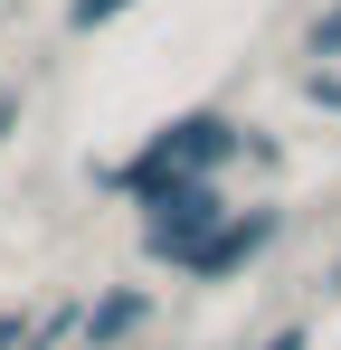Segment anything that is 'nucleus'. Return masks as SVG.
<instances>
[{
    "label": "nucleus",
    "instance_id": "nucleus-8",
    "mask_svg": "<svg viewBox=\"0 0 341 350\" xmlns=\"http://www.w3.org/2000/svg\"><path fill=\"white\" fill-rule=\"evenodd\" d=\"M266 350H303V332H284V341H266Z\"/></svg>",
    "mask_w": 341,
    "mask_h": 350
},
{
    "label": "nucleus",
    "instance_id": "nucleus-3",
    "mask_svg": "<svg viewBox=\"0 0 341 350\" xmlns=\"http://www.w3.org/2000/svg\"><path fill=\"white\" fill-rule=\"evenodd\" d=\"M275 228H284L275 208H256V218H218V228L199 237V246H190L180 265H190V275H227V265H247V256H256V246H266Z\"/></svg>",
    "mask_w": 341,
    "mask_h": 350
},
{
    "label": "nucleus",
    "instance_id": "nucleus-1",
    "mask_svg": "<svg viewBox=\"0 0 341 350\" xmlns=\"http://www.w3.org/2000/svg\"><path fill=\"white\" fill-rule=\"evenodd\" d=\"M237 142H247V133H237L227 114H180V123H162V133L142 142V161H133L123 180H133V189H152V180H199L209 161H227Z\"/></svg>",
    "mask_w": 341,
    "mask_h": 350
},
{
    "label": "nucleus",
    "instance_id": "nucleus-4",
    "mask_svg": "<svg viewBox=\"0 0 341 350\" xmlns=\"http://www.w3.org/2000/svg\"><path fill=\"white\" fill-rule=\"evenodd\" d=\"M133 322H142V293H114L105 312H86V341L105 350V341H123V332H133Z\"/></svg>",
    "mask_w": 341,
    "mask_h": 350
},
{
    "label": "nucleus",
    "instance_id": "nucleus-5",
    "mask_svg": "<svg viewBox=\"0 0 341 350\" xmlns=\"http://www.w3.org/2000/svg\"><path fill=\"white\" fill-rule=\"evenodd\" d=\"M114 10H133V0H76V10H66V29H105Z\"/></svg>",
    "mask_w": 341,
    "mask_h": 350
},
{
    "label": "nucleus",
    "instance_id": "nucleus-7",
    "mask_svg": "<svg viewBox=\"0 0 341 350\" xmlns=\"http://www.w3.org/2000/svg\"><path fill=\"white\" fill-rule=\"evenodd\" d=\"M0 350H29V322L19 312H0Z\"/></svg>",
    "mask_w": 341,
    "mask_h": 350
},
{
    "label": "nucleus",
    "instance_id": "nucleus-2",
    "mask_svg": "<svg viewBox=\"0 0 341 350\" xmlns=\"http://www.w3.org/2000/svg\"><path fill=\"white\" fill-rule=\"evenodd\" d=\"M142 199H152V256H170V265H180V256H190V246L227 218L209 180H152Z\"/></svg>",
    "mask_w": 341,
    "mask_h": 350
},
{
    "label": "nucleus",
    "instance_id": "nucleus-6",
    "mask_svg": "<svg viewBox=\"0 0 341 350\" xmlns=\"http://www.w3.org/2000/svg\"><path fill=\"white\" fill-rule=\"evenodd\" d=\"M313 57H341V10H323V19H313Z\"/></svg>",
    "mask_w": 341,
    "mask_h": 350
}]
</instances>
